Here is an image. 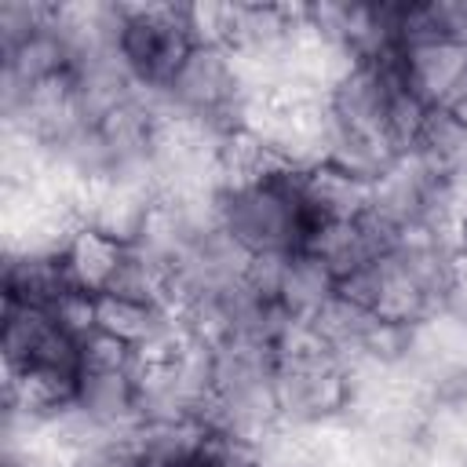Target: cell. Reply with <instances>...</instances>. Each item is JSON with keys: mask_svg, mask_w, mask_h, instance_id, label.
<instances>
[{"mask_svg": "<svg viewBox=\"0 0 467 467\" xmlns=\"http://www.w3.org/2000/svg\"><path fill=\"white\" fill-rule=\"evenodd\" d=\"M452 237H456V248H463V252H467V201H463V204H460V212H456Z\"/></svg>", "mask_w": 467, "mask_h": 467, "instance_id": "obj_19", "label": "cell"}, {"mask_svg": "<svg viewBox=\"0 0 467 467\" xmlns=\"http://www.w3.org/2000/svg\"><path fill=\"white\" fill-rule=\"evenodd\" d=\"M412 153L438 171L441 179H449L463 201H467V120L460 117V109L452 106H434L420 128V139L412 146Z\"/></svg>", "mask_w": 467, "mask_h": 467, "instance_id": "obj_14", "label": "cell"}, {"mask_svg": "<svg viewBox=\"0 0 467 467\" xmlns=\"http://www.w3.org/2000/svg\"><path fill=\"white\" fill-rule=\"evenodd\" d=\"M73 405L109 441H131L135 431L142 427L139 365L135 368H80Z\"/></svg>", "mask_w": 467, "mask_h": 467, "instance_id": "obj_9", "label": "cell"}, {"mask_svg": "<svg viewBox=\"0 0 467 467\" xmlns=\"http://www.w3.org/2000/svg\"><path fill=\"white\" fill-rule=\"evenodd\" d=\"M208 431L223 441L255 449L281 427L277 409V347L226 339L212 347Z\"/></svg>", "mask_w": 467, "mask_h": 467, "instance_id": "obj_2", "label": "cell"}, {"mask_svg": "<svg viewBox=\"0 0 467 467\" xmlns=\"http://www.w3.org/2000/svg\"><path fill=\"white\" fill-rule=\"evenodd\" d=\"M441 306L467 321V252L463 248H456V255H452V270H449V281H445V292H441Z\"/></svg>", "mask_w": 467, "mask_h": 467, "instance_id": "obj_18", "label": "cell"}, {"mask_svg": "<svg viewBox=\"0 0 467 467\" xmlns=\"http://www.w3.org/2000/svg\"><path fill=\"white\" fill-rule=\"evenodd\" d=\"M219 226L248 255L303 252L317 230V215L303 190V168L270 164L219 193Z\"/></svg>", "mask_w": 467, "mask_h": 467, "instance_id": "obj_1", "label": "cell"}, {"mask_svg": "<svg viewBox=\"0 0 467 467\" xmlns=\"http://www.w3.org/2000/svg\"><path fill=\"white\" fill-rule=\"evenodd\" d=\"M339 296V277L310 252H292L281 259L274 303L288 321H314Z\"/></svg>", "mask_w": 467, "mask_h": 467, "instance_id": "obj_12", "label": "cell"}, {"mask_svg": "<svg viewBox=\"0 0 467 467\" xmlns=\"http://www.w3.org/2000/svg\"><path fill=\"white\" fill-rule=\"evenodd\" d=\"M142 95V91H139ZM252 88L244 80V69L237 55L223 44H193L190 55L179 62L164 91L142 95V102L153 109L157 120L175 117L201 124L208 131H234L244 128Z\"/></svg>", "mask_w": 467, "mask_h": 467, "instance_id": "obj_3", "label": "cell"}, {"mask_svg": "<svg viewBox=\"0 0 467 467\" xmlns=\"http://www.w3.org/2000/svg\"><path fill=\"white\" fill-rule=\"evenodd\" d=\"M73 288L62 248L51 252H11L4 255V299L7 303H26V306H55L66 299Z\"/></svg>", "mask_w": 467, "mask_h": 467, "instance_id": "obj_11", "label": "cell"}, {"mask_svg": "<svg viewBox=\"0 0 467 467\" xmlns=\"http://www.w3.org/2000/svg\"><path fill=\"white\" fill-rule=\"evenodd\" d=\"M398 368L431 401L456 390L467 379V321L438 306L409 325Z\"/></svg>", "mask_w": 467, "mask_h": 467, "instance_id": "obj_7", "label": "cell"}, {"mask_svg": "<svg viewBox=\"0 0 467 467\" xmlns=\"http://www.w3.org/2000/svg\"><path fill=\"white\" fill-rule=\"evenodd\" d=\"M398 69L405 88L434 106H456L467 95V40L452 33L409 36L398 51Z\"/></svg>", "mask_w": 467, "mask_h": 467, "instance_id": "obj_8", "label": "cell"}, {"mask_svg": "<svg viewBox=\"0 0 467 467\" xmlns=\"http://www.w3.org/2000/svg\"><path fill=\"white\" fill-rule=\"evenodd\" d=\"M390 244H394V237L365 212L358 219H325V223H317V230L310 234L303 252L317 255L343 285L347 277L365 270L372 259H379Z\"/></svg>", "mask_w": 467, "mask_h": 467, "instance_id": "obj_10", "label": "cell"}, {"mask_svg": "<svg viewBox=\"0 0 467 467\" xmlns=\"http://www.w3.org/2000/svg\"><path fill=\"white\" fill-rule=\"evenodd\" d=\"M66 467H146V460L131 441H102L95 449L77 452Z\"/></svg>", "mask_w": 467, "mask_h": 467, "instance_id": "obj_17", "label": "cell"}, {"mask_svg": "<svg viewBox=\"0 0 467 467\" xmlns=\"http://www.w3.org/2000/svg\"><path fill=\"white\" fill-rule=\"evenodd\" d=\"M303 190H306V201L317 215V223L325 219H358L368 212V201H372V182L365 179H354L332 164H314V168H303Z\"/></svg>", "mask_w": 467, "mask_h": 467, "instance_id": "obj_15", "label": "cell"}, {"mask_svg": "<svg viewBox=\"0 0 467 467\" xmlns=\"http://www.w3.org/2000/svg\"><path fill=\"white\" fill-rule=\"evenodd\" d=\"M350 405L343 361L325 347L310 321H292L277 339V409L281 427L314 431L339 423Z\"/></svg>", "mask_w": 467, "mask_h": 467, "instance_id": "obj_4", "label": "cell"}, {"mask_svg": "<svg viewBox=\"0 0 467 467\" xmlns=\"http://www.w3.org/2000/svg\"><path fill=\"white\" fill-rule=\"evenodd\" d=\"M124 255H128V244L95 230V226H84L77 223L62 244V259H66V270H69V281L73 288L88 292V296H106L124 266Z\"/></svg>", "mask_w": 467, "mask_h": 467, "instance_id": "obj_13", "label": "cell"}, {"mask_svg": "<svg viewBox=\"0 0 467 467\" xmlns=\"http://www.w3.org/2000/svg\"><path fill=\"white\" fill-rule=\"evenodd\" d=\"M460 204H463V193L449 179L431 171L416 153H401L372 182L368 215L394 241L401 234H416V230H434V234L452 237V223H456Z\"/></svg>", "mask_w": 467, "mask_h": 467, "instance_id": "obj_5", "label": "cell"}, {"mask_svg": "<svg viewBox=\"0 0 467 467\" xmlns=\"http://www.w3.org/2000/svg\"><path fill=\"white\" fill-rule=\"evenodd\" d=\"M51 15V4H29V0H4L0 4V51L26 40L44 18Z\"/></svg>", "mask_w": 467, "mask_h": 467, "instance_id": "obj_16", "label": "cell"}, {"mask_svg": "<svg viewBox=\"0 0 467 467\" xmlns=\"http://www.w3.org/2000/svg\"><path fill=\"white\" fill-rule=\"evenodd\" d=\"M193 44L186 4H120L117 51L142 95L164 91Z\"/></svg>", "mask_w": 467, "mask_h": 467, "instance_id": "obj_6", "label": "cell"}]
</instances>
